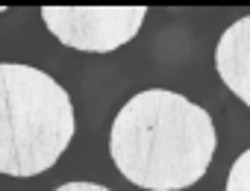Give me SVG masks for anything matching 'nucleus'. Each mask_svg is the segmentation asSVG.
<instances>
[{
    "label": "nucleus",
    "instance_id": "obj_1",
    "mask_svg": "<svg viewBox=\"0 0 250 191\" xmlns=\"http://www.w3.org/2000/svg\"><path fill=\"white\" fill-rule=\"evenodd\" d=\"M212 115L188 97L150 88L130 97L115 115L109 153L115 168L147 191L194 185L215 156Z\"/></svg>",
    "mask_w": 250,
    "mask_h": 191
},
{
    "label": "nucleus",
    "instance_id": "obj_2",
    "mask_svg": "<svg viewBox=\"0 0 250 191\" xmlns=\"http://www.w3.org/2000/svg\"><path fill=\"white\" fill-rule=\"evenodd\" d=\"M74 127V103L50 74L0 62V173H44L68 150Z\"/></svg>",
    "mask_w": 250,
    "mask_h": 191
},
{
    "label": "nucleus",
    "instance_id": "obj_3",
    "mask_svg": "<svg viewBox=\"0 0 250 191\" xmlns=\"http://www.w3.org/2000/svg\"><path fill=\"white\" fill-rule=\"evenodd\" d=\"M47 30L83 53H112L133 41L147 18V6H44Z\"/></svg>",
    "mask_w": 250,
    "mask_h": 191
},
{
    "label": "nucleus",
    "instance_id": "obj_4",
    "mask_svg": "<svg viewBox=\"0 0 250 191\" xmlns=\"http://www.w3.org/2000/svg\"><path fill=\"white\" fill-rule=\"evenodd\" d=\"M215 68L224 85L250 109V15L224 30L215 47Z\"/></svg>",
    "mask_w": 250,
    "mask_h": 191
},
{
    "label": "nucleus",
    "instance_id": "obj_5",
    "mask_svg": "<svg viewBox=\"0 0 250 191\" xmlns=\"http://www.w3.org/2000/svg\"><path fill=\"white\" fill-rule=\"evenodd\" d=\"M227 191H250V150H244L227 176Z\"/></svg>",
    "mask_w": 250,
    "mask_h": 191
},
{
    "label": "nucleus",
    "instance_id": "obj_6",
    "mask_svg": "<svg viewBox=\"0 0 250 191\" xmlns=\"http://www.w3.org/2000/svg\"><path fill=\"white\" fill-rule=\"evenodd\" d=\"M53 191H112V188L97 185V182H65V185H59Z\"/></svg>",
    "mask_w": 250,
    "mask_h": 191
}]
</instances>
